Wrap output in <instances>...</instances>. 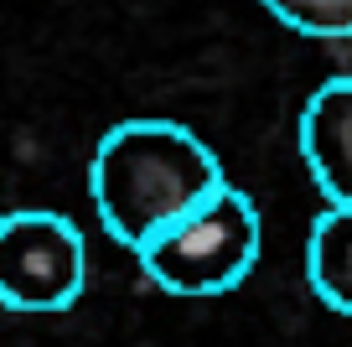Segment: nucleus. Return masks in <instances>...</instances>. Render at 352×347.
Listing matches in <instances>:
<instances>
[{"label": "nucleus", "instance_id": "1", "mask_svg": "<svg viewBox=\"0 0 352 347\" xmlns=\"http://www.w3.org/2000/svg\"><path fill=\"white\" fill-rule=\"evenodd\" d=\"M94 207L109 239L140 254L155 233L202 207L223 182V161L202 135L171 120H124L94 145Z\"/></svg>", "mask_w": 352, "mask_h": 347}, {"label": "nucleus", "instance_id": "2", "mask_svg": "<svg viewBox=\"0 0 352 347\" xmlns=\"http://www.w3.org/2000/svg\"><path fill=\"white\" fill-rule=\"evenodd\" d=\"M264 223L249 192L239 187H218L202 207H192L187 218H176L166 233H155L140 249V270L161 285L166 295H223L239 291L259 264Z\"/></svg>", "mask_w": 352, "mask_h": 347}, {"label": "nucleus", "instance_id": "3", "mask_svg": "<svg viewBox=\"0 0 352 347\" xmlns=\"http://www.w3.org/2000/svg\"><path fill=\"white\" fill-rule=\"evenodd\" d=\"M88 249L63 213L21 207L0 223V301L11 311H67L83 295Z\"/></svg>", "mask_w": 352, "mask_h": 347}, {"label": "nucleus", "instance_id": "4", "mask_svg": "<svg viewBox=\"0 0 352 347\" xmlns=\"http://www.w3.org/2000/svg\"><path fill=\"white\" fill-rule=\"evenodd\" d=\"M300 156L321 197L352 207V78H327L300 109Z\"/></svg>", "mask_w": 352, "mask_h": 347}, {"label": "nucleus", "instance_id": "5", "mask_svg": "<svg viewBox=\"0 0 352 347\" xmlns=\"http://www.w3.org/2000/svg\"><path fill=\"white\" fill-rule=\"evenodd\" d=\"M306 275L321 306L352 316V207L327 202V213L311 223L306 244Z\"/></svg>", "mask_w": 352, "mask_h": 347}, {"label": "nucleus", "instance_id": "6", "mask_svg": "<svg viewBox=\"0 0 352 347\" xmlns=\"http://www.w3.org/2000/svg\"><path fill=\"white\" fill-rule=\"evenodd\" d=\"M264 6L300 36H321V42L352 36V0H264Z\"/></svg>", "mask_w": 352, "mask_h": 347}]
</instances>
